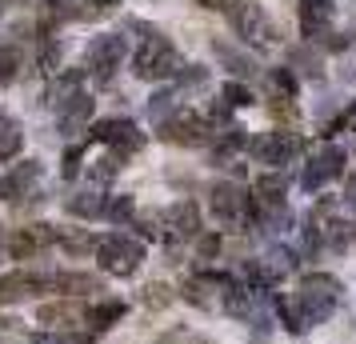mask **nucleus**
I'll return each mask as SVG.
<instances>
[{"instance_id": "6e6552de", "label": "nucleus", "mask_w": 356, "mask_h": 344, "mask_svg": "<svg viewBox=\"0 0 356 344\" xmlns=\"http://www.w3.org/2000/svg\"><path fill=\"white\" fill-rule=\"evenodd\" d=\"M344 164H348V152L340 145H321L312 156L305 161V172H300V188L305 193H321L332 181L344 177Z\"/></svg>"}, {"instance_id": "58836bf2", "label": "nucleus", "mask_w": 356, "mask_h": 344, "mask_svg": "<svg viewBox=\"0 0 356 344\" xmlns=\"http://www.w3.org/2000/svg\"><path fill=\"white\" fill-rule=\"evenodd\" d=\"M344 200L353 204V213H356V177H353V181H348V193H344Z\"/></svg>"}, {"instance_id": "393cba45", "label": "nucleus", "mask_w": 356, "mask_h": 344, "mask_svg": "<svg viewBox=\"0 0 356 344\" xmlns=\"http://www.w3.org/2000/svg\"><path fill=\"white\" fill-rule=\"evenodd\" d=\"M56 245L65 248L68 256H88V252H97L100 236H92L88 229H60L56 232Z\"/></svg>"}, {"instance_id": "4468645a", "label": "nucleus", "mask_w": 356, "mask_h": 344, "mask_svg": "<svg viewBox=\"0 0 356 344\" xmlns=\"http://www.w3.org/2000/svg\"><path fill=\"white\" fill-rule=\"evenodd\" d=\"M56 232L52 224H24L8 236V256L13 261H33L36 252H44L49 245H56Z\"/></svg>"}, {"instance_id": "f704fd0d", "label": "nucleus", "mask_w": 356, "mask_h": 344, "mask_svg": "<svg viewBox=\"0 0 356 344\" xmlns=\"http://www.w3.org/2000/svg\"><path fill=\"white\" fill-rule=\"evenodd\" d=\"M120 0H76V20H92V17H104L113 13Z\"/></svg>"}, {"instance_id": "412c9836", "label": "nucleus", "mask_w": 356, "mask_h": 344, "mask_svg": "<svg viewBox=\"0 0 356 344\" xmlns=\"http://www.w3.org/2000/svg\"><path fill=\"white\" fill-rule=\"evenodd\" d=\"M68 216H76V220H97V216H104V208H108V197L100 193V188H84V193H72V197L65 200Z\"/></svg>"}, {"instance_id": "dca6fc26", "label": "nucleus", "mask_w": 356, "mask_h": 344, "mask_svg": "<svg viewBox=\"0 0 356 344\" xmlns=\"http://www.w3.org/2000/svg\"><path fill=\"white\" fill-rule=\"evenodd\" d=\"M252 204H257V216L268 213V208H284L289 204V177L284 172H276V168H268V172H260L257 181H252Z\"/></svg>"}, {"instance_id": "7ed1b4c3", "label": "nucleus", "mask_w": 356, "mask_h": 344, "mask_svg": "<svg viewBox=\"0 0 356 344\" xmlns=\"http://www.w3.org/2000/svg\"><path fill=\"white\" fill-rule=\"evenodd\" d=\"M340 296H344V284H340L332 272H305V277L296 280L292 300H296L300 316H305L308 328H312V325H321V320H328V316L337 312Z\"/></svg>"}, {"instance_id": "cd10ccee", "label": "nucleus", "mask_w": 356, "mask_h": 344, "mask_svg": "<svg viewBox=\"0 0 356 344\" xmlns=\"http://www.w3.org/2000/svg\"><path fill=\"white\" fill-rule=\"evenodd\" d=\"M216 100H220L225 108H232V113H236V108H248V104H257L252 88H248L244 81H225L220 84V92H216Z\"/></svg>"}, {"instance_id": "aec40b11", "label": "nucleus", "mask_w": 356, "mask_h": 344, "mask_svg": "<svg viewBox=\"0 0 356 344\" xmlns=\"http://www.w3.org/2000/svg\"><path fill=\"white\" fill-rule=\"evenodd\" d=\"M124 312H129V304H124V300H116V296H108V300H97V304L88 309V320H84V325H92V328H88V341L104 336V332H108V328H113L120 316H124Z\"/></svg>"}, {"instance_id": "9b49d317", "label": "nucleus", "mask_w": 356, "mask_h": 344, "mask_svg": "<svg viewBox=\"0 0 356 344\" xmlns=\"http://www.w3.org/2000/svg\"><path fill=\"white\" fill-rule=\"evenodd\" d=\"M296 24H300V36L308 44H321L337 24V4L332 0H300L296 4Z\"/></svg>"}, {"instance_id": "f03ea898", "label": "nucleus", "mask_w": 356, "mask_h": 344, "mask_svg": "<svg viewBox=\"0 0 356 344\" xmlns=\"http://www.w3.org/2000/svg\"><path fill=\"white\" fill-rule=\"evenodd\" d=\"M209 213L212 220L220 224V232H248L257 224V204H252V193L241 188L236 181H216L209 188Z\"/></svg>"}, {"instance_id": "c85d7f7f", "label": "nucleus", "mask_w": 356, "mask_h": 344, "mask_svg": "<svg viewBox=\"0 0 356 344\" xmlns=\"http://www.w3.org/2000/svg\"><path fill=\"white\" fill-rule=\"evenodd\" d=\"M20 68H24V52H20L17 44H0V88L17 84Z\"/></svg>"}, {"instance_id": "7c9ffc66", "label": "nucleus", "mask_w": 356, "mask_h": 344, "mask_svg": "<svg viewBox=\"0 0 356 344\" xmlns=\"http://www.w3.org/2000/svg\"><path fill=\"white\" fill-rule=\"evenodd\" d=\"M104 220H113V224H132V220H136V200H132L129 193H120V197H108Z\"/></svg>"}, {"instance_id": "2eb2a0df", "label": "nucleus", "mask_w": 356, "mask_h": 344, "mask_svg": "<svg viewBox=\"0 0 356 344\" xmlns=\"http://www.w3.org/2000/svg\"><path fill=\"white\" fill-rule=\"evenodd\" d=\"M84 320H88V309H81L76 300H49L36 309V325L49 328V332H72Z\"/></svg>"}, {"instance_id": "4be33fe9", "label": "nucleus", "mask_w": 356, "mask_h": 344, "mask_svg": "<svg viewBox=\"0 0 356 344\" xmlns=\"http://www.w3.org/2000/svg\"><path fill=\"white\" fill-rule=\"evenodd\" d=\"M212 52H216V60H225L228 72H232L236 81H248V76H257V60H252L248 52L232 49L228 40H212Z\"/></svg>"}, {"instance_id": "0eeeda50", "label": "nucleus", "mask_w": 356, "mask_h": 344, "mask_svg": "<svg viewBox=\"0 0 356 344\" xmlns=\"http://www.w3.org/2000/svg\"><path fill=\"white\" fill-rule=\"evenodd\" d=\"M88 140H92V145H104L108 152L124 156V161L148 145V136L140 132V124L129 120V116H104V120H97V124L88 129Z\"/></svg>"}, {"instance_id": "a878e982", "label": "nucleus", "mask_w": 356, "mask_h": 344, "mask_svg": "<svg viewBox=\"0 0 356 344\" xmlns=\"http://www.w3.org/2000/svg\"><path fill=\"white\" fill-rule=\"evenodd\" d=\"M20 148H24V132H20V124L13 120V116L0 108V164L13 161Z\"/></svg>"}, {"instance_id": "423d86ee", "label": "nucleus", "mask_w": 356, "mask_h": 344, "mask_svg": "<svg viewBox=\"0 0 356 344\" xmlns=\"http://www.w3.org/2000/svg\"><path fill=\"white\" fill-rule=\"evenodd\" d=\"M124 60H129V36L124 33H100L97 40L84 49V76H92L97 84H108Z\"/></svg>"}, {"instance_id": "c756f323", "label": "nucleus", "mask_w": 356, "mask_h": 344, "mask_svg": "<svg viewBox=\"0 0 356 344\" xmlns=\"http://www.w3.org/2000/svg\"><path fill=\"white\" fill-rule=\"evenodd\" d=\"M124 168V156H116V152H108V156H100V161H92V168H88V181L97 184V188H104V184L113 181L116 172Z\"/></svg>"}, {"instance_id": "f8f14e48", "label": "nucleus", "mask_w": 356, "mask_h": 344, "mask_svg": "<svg viewBox=\"0 0 356 344\" xmlns=\"http://www.w3.org/2000/svg\"><path fill=\"white\" fill-rule=\"evenodd\" d=\"M52 293V277H40V272H29V268H17V272H4L0 277V304H20L29 296Z\"/></svg>"}, {"instance_id": "ddd939ff", "label": "nucleus", "mask_w": 356, "mask_h": 344, "mask_svg": "<svg viewBox=\"0 0 356 344\" xmlns=\"http://www.w3.org/2000/svg\"><path fill=\"white\" fill-rule=\"evenodd\" d=\"M164 224V240H196L200 236V208L196 200H177L161 213Z\"/></svg>"}, {"instance_id": "473e14b6", "label": "nucleus", "mask_w": 356, "mask_h": 344, "mask_svg": "<svg viewBox=\"0 0 356 344\" xmlns=\"http://www.w3.org/2000/svg\"><path fill=\"white\" fill-rule=\"evenodd\" d=\"M140 300H145V309L161 312V309H168L177 296H172V288H168V284H161V280H156V284H148L145 293H140Z\"/></svg>"}, {"instance_id": "b1692460", "label": "nucleus", "mask_w": 356, "mask_h": 344, "mask_svg": "<svg viewBox=\"0 0 356 344\" xmlns=\"http://www.w3.org/2000/svg\"><path fill=\"white\" fill-rule=\"evenodd\" d=\"M184 104H180V88H172V84H164V88H156L152 97H148V116H152V124H164L168 116H177Z\"/></svg>"}, {"instance_id": "9d476101", "label": "nucleus", "mask_w": 356, "mask_h": 344, "mask_svg": "<svg viewBox=\"0 0 356 344\" xmlns=\"http://www.w3.org/2000/svg\"><path fill=\"white\" fill-rule=\"evenodd\" d=\"M228 24H232V33L241 36L244 44H268V40H276L273 20H268V13L260 8L257 0H236L228 8Z\"/></svg>"}, {"instance_id": "ea45409f", "label": "nucleus", "mask_w": 356, "mask_h": 344, "mask_svg": "<svg viewBox=\"0 0 356 344\" xmlns=\"http://www.w3.org/2000/svg\"><path fill=\"white\" fill-rule=\"evenodd\" d=\"M252 344H268V341H252Z\"/></svg>"}, {"instance_id": "6ab92c4d", "label": "nucleus", "mask_w": 356, "mask_h": 344, "mask_svg": "<svg viewBox=\"0 0 356 344\" xmlns=\"http://www.w3.org/2000/svg\"><path fill=\"white\" fill-rule=\"evenodd\" d=\"M52 293L68 296V300H81V296L104 293V280L92 277V272H56L52 277Z\"/></svg>"}, {"instance_id": "39448f33", "label": "nucleus", "mask_w": 356, "mask_h": 344, "mask_svg": "<svg viewBox=\"0 0 356 344\" xmlns=\"http://www.w3.org/2000/svg\"><path fill=\"white\" fill-rule=\"evenodd\" d=\"M97 264L108 277H120V280L136 277V268L145 264V240L129 236V232H108L97 245Z\"/></svg>"}, {"instance_id": "1a4fd4ad", "label": "nucleus", "mask_w": 356, "mask_h": 344, "mask_svg": "<svg viewBox=\"0 0 356 344\" xmlns=\"http://www.w3.org/2000/svg\"><path fill=\"white\" fill-rule=\"evenodd\" d=\"M212 124L209 116L193 113V108H180L177 116H168L164 124H156V136L164 145H180V148H196V145H209L212 140Z\"/></svg>"}, {"instance_id": "5701e85b", "label": "nucleus", "mask_w": 356, "mask_h": 344, "mask_svg": "<svg viewBox=\"0 0 356 344\" xmlns=\"http://www.w3.org/2000/svg\"><path fill=\"white\" fill-rule=\"evenodd\" d=\"M264 272H268V280H280V277H289V272H296V264H300V252L296 248H289V245H273L268 248V256H264Z\"/></svg>"}, {"instance_id": "4c0bfd02", "label": "nucleus", "mask_w": 356, "mask_h": 344, "mask_svg": "<svg viewBox=\"0 0 356 344\" xmlns=\"http://www.w3.org/2000/svg\"><path fill=\"white\" fill-rule=\"evenodd\" d=\"M196 4H200V8H209V13H228L236 0H196Z\"/></svg>"}, {"instance_id": "20e7f679", "label": "nucleus", "mask_w": 356, "mask_h": 344, "mask_svg": "<svg viewBox=\"0 0 356 344\" xmlns=\"http://www.w3.org/2000/svg\"><path fill=\"white\" fill-rule=\"evenodd\" d=\"M244 152H248L257 164H264V168L284 172V164H296V161H300L305 140H300V132H292V129H268V132L248 136V148H244Z\"/></svg>"}, {"instance_id": "bb28decb", "label": "nucleus", "mask_w": 356, "mask_h": 344, "mask_svg": "<svg viewBox=\"0 0 356 344\" xmlns=\"http://www.w3.org/2000/svg\"><path fill=\"white\" fill-rule=\"evenodd\" d=\"M273 309H276V320H280V328H289L292 336H305V332H308V320L300 316V309H296V300H292V296H276Z\"/></svg>"}, {"instance_id": "a211bd4d", "label": "nucleus", "mask_w": 356, "mask_h": 344, "mask_svg": "<svg viewBox=\"0 0 356 344\" xmlns=\"http://www.w3.org/2000/svg\"><path fill=\"white\" fill-rule=\"evenodd\" d=\"M36 181H40V161L13 164V168L0 177V200H17V197H24V193H29Z\"/></svg>"}, {"instance_id": "72a5a7b5", "label": "nucleus", "mask_w": 356, "mask_h": 344, "mask_svg": "<svg viewBox=\"0 0 356 344\" xmlns=\"http://www.w3.org/2000/svg\"><path fill=\"white\" fill-rule=\"evenodd\" d=\"M81 164H84V145H68L65 161H60V177H65V181H76V177H81Z\"/></svg>"}, {"instance_id": "2f4dec72", "label": "nucleus", "mask_w": 356, "mask_h": 344, "mask_svg": "<svg viewBox=\"0 0 356 344\" xmlns=\"http://www.w3.org/2000/svg\"><path fill=\"white\" fill-rule=\"evenodd\" d=\"M268 84H273V92L276 97H296V88H300V81H296V72L292 68H273L268 72Z\"/></svg>"}, {"instance_id": "e433bc0d", "label": "nucleus", "mask_w": 356, "mask_h": 344, "mask_svg": "<svg viewBox=\"0 0 356 344\" xmlns=\"http://www.w3.org/2000/svg\"><path fill=\"white\" fill-rule=\"evenodd\" d=\"M33 344H81V336H68V332H49V328H40V332H33Z\"/></svg>"}, {"instance_id": "f257e3e1", "label": "nucleus", "mask_w": 356, "mask_h": 344, "mask_svg": "<svg viewBox=\"0 0 356 344\" xmlns=\"http://www.w3.org/2000/svg\"><path fill=\"white\" fill-rule=\"evenodd\" d=\"M129 28L140 33L136 49H132V76H136V81H148V84L177 81L180 72H184V56H180L177 44H172L161 28L145 24V20H129Z\"/></svg>"}, {"instance_id": "c9c22d12", "label": "nucleus", "mask_w": 356, "mask_h": 344, "mask_svg": "<svg viewBox=\"0 0 356 344\" xmlns=\"http://www.w3.org/2000/svg\"><path fill=\"white\" fill-rule=\"evenodd\" d=\"M220 245H225V232H200V236H196V252H200V261H216Z\"/></svg>"}, {"instance_id": "f3484780", "label": "nucleus", "mask_w": 356, "mask_h": 344, "mask_svg": "<svg viewBox=\"0 0 356 344\" xmlns=\"http://www.w3.org/2000/svg\"><path fill=\"white\" fill-rule=\"evenodd\" d=\"M92 113H97V100L88 97V92H76L68 104H60V108H56V124H60V132L72 140V136L88 132V120H92Z\"/></svg>"}]
</instances>
